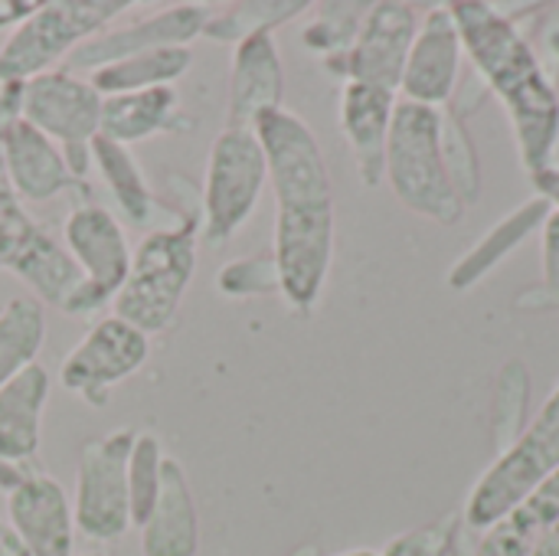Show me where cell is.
Wrapping results in <instances>:
<instances>
[{
  "label": "cell",
  "instance_id": "obj_35",
  "mask_svg": "<svg viewBox=\"0 0 559 556\" xmlns=\"http://www.w3.org/2000/svg\"><path fill=\"white\" fill-rule=\"evenodd\" d=\"M514 308L527 315L559 311V210H554L544 223V279L524 288L514 298Z\"/></svg>",
  "mask_w": 559,
  "mask_h": 556
},
{
  "label": "cell",
  "instance_id": "obj_39",
  "mask_svg": "<svg viewBox=\"0 0 559 556\" xmlns=\"http://www.w3.org/2000/svg\"><path fill=\"white\" fill-rule=\"evenodd\" d=\"M26 475H29L26 469H20V465H10V462H3V459H0V492H3V495H10V492H13V488H16V485H20Z\"/></svg>",
  "mask_w": 559,
  "mask_h": 556
},
{
  "label": "cell",
  "instance_id": "obj_20",
  "mask_svg": "<svg viewBox=\"0 0 559 556\" xmlns=\"http://www.w3.org/2000/svg\"><path fill=\"white\" fill-rule=\"evenodd\" d=\"M141 531L144 556H197L200 551V514L187 482V472L177 459L167 456L160 495Z\"/></svg>",
  "mask_w": 559,
  "mask_h": 556
},
{
  "label": "cell",
  "instance_id": "obj_38",
  "mask_svg": "<svg viewBox=\"0 0 559 556\" xmlns=\"http://www.w3.org/2000/svg\"><path fill=\"white\" fill-rule=\"evenodd\" d=\"M534 187H537V197L550 200V206H554V210H559V161L554 164V170H550L544 180H537Z\"/></svg>",
  "mask_w": 559,
  "mask_h": 556
},
{
  "label": "cell",
  "instance_id": "obj_42",
  "mask_svg": "<svg viewBox=\"0 0 559 556\" xmlns=\"http://www.w3.org/2000/svg\"><path fill=\"white\" fill-rule=\"evenodd\" d=\"M544 43H547V49L554 52V59L559 62V20H550L544 26Z\"/></svg>",
  "mask_w": 559,
  "mask_h": 556
},
{
  "label": "cell",
  "instance_id": "obj_1",
  "mask_svg": "<svg viewBox=\"0 0 559 556\" xmlns=\"http://www.w3.org/2000/svg\"><path fill=\"white\" fill-rule=\"evenodd\" d=\"M275 190L278 295L295 315H311L334 262V187L308 121L285 105L252 125Z\"/></svg>",
  "mask_w": 559,
  "mask_h": 556
},
{
  "label": "cell",
  "instance_id": "obj_41",
  "mask_svg": "<svg viewBox=\"0 0 559 556\" xmlns=\"http://www.w3.org/2000/svg\"><path fill=\"white\" fill-rule=\"evenodd\" d=\"M531 556H559V521L540 537V544L534 547V554Z\"/></svg>",
  "mask_w": 559,
  "mask_h": 556
},
{
  "label": "cell",
  "instance_id": "obj_18",
  "mask_svg": "<svg viewBox=\"0 0 559 556\" xmlns=\"http://www.w3.org/2000/svg\"><path fill=\"white\" fill-rule=\"evenodd\" d=\"M0 161H3L13 193L29 203H46L66 190L85 187L66 167L62 147L26 121H16L0 138Z\"/></svg>",
  "mask_w": 559,
  "mask_h": 556
},
{
  "label": "cell",
  "instance_id": "obj_31",
  "mask_svg": "<svg viewBox=\"0 0 559 556\" xmlns=\"http://www.w3.org/2000/svg\"><path fill=\"white\" fill-rule=\"evenodd\" d=\"M164 442L154 433H138L128 459V498H131V528H141L160 495L164 478Z\"/></svg>",
  "mask_w": 559,
  "mask_h": 556
},
{
  "label": "cell",
  "instance_id": "obj_19",
  "mask_svg": "<svg viewBox=\"0 0 559 556\" xmlns=\"http://www.w3.org/2000/svg\"><path fill=\"white\" fill-rule=\"evenodd\" d=\"M396 92L360 85V82H344L341 92V131L347 138V147L354 154L357 174L367 187H377L383 180V164H386V141H390V125L396 111Z\"/></svg>",
  "mask_w": 559,
  "mask_h": 556
},
{
  "label": "cell",
  "instance_id": "obj_30",
  "mask_svg": "<svg viewBox=\"0 0 559 556\" xmlns=\"http://www.w3.org/2000/svg\"><path fill=\"white\" fill-rule=\"evenodd\" d=\"M531 370L524 360H511L501 367L491 400V436L495 449L504 452L531 423Z\"/></svg>",
  "mask_w": 559,
  "mask_h": 556
},
{
  "label": "cell",
  "instance_id": "obj_15",
  "mask_svg": "<svg viewBox=\"0 0 559 556\" xmlns=\"http://www.w3.org/2000/svg\"><path fill=\"white\" fill-rule=\"evenodd\" d=\"M462 33L455 26V16L449 3L432 7L419 20V33L413 39L400 92L406 102L426 105V108H449L459 88V69H462Z\"/></svg>",
  "mask_w": 559,
  "mask_h": 556
},
{
  "label": "cell",
  "instance_id": "obj_11",
  "mask_svg": "<svg viewBox=\"0 0 559 556\" xmlns=\"http://www.w3.org/2000/svg\"><path fill=\"white\" fill-rule=\"evenodd\" d=\"M147 354L151 338L144 331L115 315H105L59 364V387L98 410L108 403V393L121 380L134 377L144 367Z\"/></svg>",
  "mask_w": 559,
  "mask_h": 556
},
{
  "label": "cell",
  "instance_id": "obj_3",
  "mask_svg": "<svg viewBox=\"0 0 559 556\" xmlns=\"http://www.w3.org/2000/svg\"><path fill=\"white\" fill-rule=\"evenodd\" d=\"M200 220L183 216L174 226L151 229L131 252V269L118 295L111 298V315L134 324L138 331L160 334L174 324L183 295L197 272Z\"/></svg>",
  "mask_w": 559,
  "mask_h": 556
},
{
  "label": "cell",
  "instance_id": "obj_45",
  "mask_svg": "<svg viewBox=\"0 0 559 556\" xmlns=\"http://www.w3.org/2000/svg\"><path fill=\"white\" fill-rule=\"evenodd\" d=\"M79 556H102V554H79Z\"/></svg>",
  "mask_w": 559,
  "mask_h": 556
},
{
  "label": "cell",
  "instance_id": "obj_23",
  "mask_svg": "<svg viewBox=\"0 0 559 556\" xmlns=\"http://www.w3.org/2000/svg\"><path fill=\"white\" fill-rule=\"evenodd\" d=\"M554 213L550 200L544 197H531L524 200L514 213H508L504 220H498L491 226L488 236H481L452 269H449V288L455 292H468L475 288L481 279H488L514 249H521L524 239H531L537 229H544L547 216Z\"/></svg>",
  "mask_w": 559,
  "mask_h": 556
},
{
  "label": "cell",
  "instance_id": "obj_44",
  "mask_svg": "<svg viewBox=\"0 0 559 556\" xmlns=\"http://www.w3.org/2000/svg\"><path fill=\"white\" fill-rule=\"evenodd\" d=\"M337 556H380L377 551H344V554Z\"/></svg>",
  "mask_w": 559,
  "mask_h": 556
},
{
  "label": "cell",
  "instance_id": "obj_17",
  "mask_svg": "<svg viewBox=\"0 0 559 556\" xmlns=\"http://www.w3.org/2000/svg\"><path fill=\"white\" fill-rule=\"evenodd\" d=\"M285 69L272 33H255L242 39L233 52L229 95H226V128H252L265 111L282 108Z\"/></svg>",
  "mask_w": 559,
  "mask_h": 556
},
{
  "label": "cell",
  "instance_id": "obj_34",
  "mask_svg": "<svg viewBox=\"0 0 559 556\" xmlns=\"http://www.w3.org/2000/svg\"><path fill=\"white\" fill-rule=\"evenodd\" d=\"M462 531H465L462 511H449L439 521H429L423 528H413V531L393 537L380 556H452L459 547Z\"/></svg>",
  "mask_w": 559,
  "mask_h": 556
},
{
  "label": "cell",
  "instance_id": "obj_32",
  "mask_svg": "<svg viewBox=\"0 0 559 556\" xmlns=\"http://www.w3.org/2000/svg\"><path fill=\"white\" fill-rule=\"evenodd\" d=\"M439 115H442V157H445L449 177L462 203L472 206L481 197V161H478L475 141L452 108H439Z\"/></svg>",
  "mask_w": 559,
  "mask_h": 556
},
{
  "label": "cell",
  "instance_id": "obj_9",
  "mask_svg": "<svg viewBox=\"0 0 559 556\" xmlns=\"http://www.w3.org/2000/svg\"><path fill=\"white\" fill-rule=\"evenodd\" d=\"M134 429H115L88 439L75 469V531L98 544H115L131 531L128 498V459L134 449Z\"/></svg>",
  "mask_w": 559,
  "mask_h": 556
},
{
  "label": "cell",
  "instance_id": "obj_33",
  "mask_svg": "<svg viewBox=\"0 0 559 556\" xmlns=\"http://www.w3.org/2000/svg\"><path fill=\"white\" fill-rule=\"evenodd\" d=\"M216 288L226 298H262L278 292V265L272 252H255L233 259L219 269Z\"/></svg>",
  "mask_w": 559,
  "mask_h": 556
},
{
  "label": "cell",
  "instance_id": "obj_37",
  "mask_svg": "<svg viewBox=\"0 0 559 556\" xmlns=\"http://www.w3.org/2000/svg\"><path fill=\"white\" fill-rule=\"evenodd\" d=\"M36 3H23V0H0V29L3 26H16L23 16H29Z\"/></svg>",
  "mask_w": 559,
  "mask_h": 556
},
{
  "label": "cell",
  "instance_id": "obj_43",
  "mask_svg": "<svg viewBox=\"0 0 559 556\" xmlns=\"http://www.w3.org/2000/svg\"><path fill=\"white\" fill-rule=\"evenodd\" d=\"M288 556H318V547H311V544H305V547H298V551H292Z\"/></svg>",
  "mask_w": 559,
  "mask_h": 556
},
{
  "label": "cell",
  "instance_id": "obj_28",
  "mask_svg": "<svg viewBox=\"0 0 559 556\" xmlns=\"http://www.w3.org/2000/svg\"><path fill=\"white\" fill-rule=\"evenodd\" d=\"M46 341V311L36 298H10L0 308V387L36 360Z\"/></svg>",
  "mask_w": 559,
  "mask_h": 556
},
{
  "label": "cell",
  "instance_id": "obj_36",
  "mask_svg": "<svg viewBox=\"0 0 559 556\" xmlns=\"http://www.w3.org/2000/svg\"><path fill=\"white\" fill-rule=\"evenodd\" d=\"M23 121V82H3L0 85V138Z\"/></svg>",
  "mask_w": 559,
  "mask_h": 556
},
{
  "label": "cell",
  "instance_id": "obj_8",
  "mask_svg": "<svg viewBox=\"0 0 559 556\" xmlns=\"http://www.w3.org/2000/svg\"><path fill=\"white\" fill-rule=\"evenodd\" d=\"M0 265L26 282L39 305L66 308L75 288L82 285V272L66 252V246L39 226L23 210V200L13 193L3 161H0Z\"/></svg>",
  "mask_w": 559,
  "mask_h": 556
},
{
  "label": "cell",
  "instance_id": "obj_25",
  "mask_svg": "<svg viewBox=\"0 0 559 556\" xmlns=\"http://www.w3.org/2000/svg\"><path fill=\"white\" fill-rule=\"evenodd\" d=\"M559 521V472L481 534L475 556H531Z\"/></svg>",
  "mask_w": 559,
  "mask_h": 556
},
{
  "label": "cell",
  "instance_id": "obj_21",
  "mask_svg": "<svg viewBox=\"0 0 559 556\" xmlns=\"http://www.w3.org/2000/svg\"><path fill=\"white\" fill-rule=\"evenodd\" d=\"M49 400V374L39 360L16 370L0 387V459L10 465L33 462L43 436V410Z\"/></svg>",
  "mask_w": 559,
  "mask_h": 556
},
{
  "label": "cell",
  "instance_id": "obj_22",
  "mask_svg": "<svg viewBox=\"0 0 559 556\" xmlns=\"http://www.w3.org/2000/svg\"><path fill=\"white\" fill-rule=\"evenodd\" d=\"M193 118L183 115L180 95L174 88H147L128 95H108L102 102V128L98 134L115 144H138L154 134H177L190 131Z\"/></svg>",
  "mask_w": 559,
  "mask_h": 556
},
{
  "label": "cell",
  "instance_id": "obj_5",
  "mask_svg": "<svg viewBox=\"0 0 559 556\" xmlns=\"http://www.w3.org/2000/svg\"><path fill=\"white\" fill-rule=\"evenodd\" d=\"M559 472V383L547 403L540 406L537 419L511 442L498 459L485 469L475 482L462 518L468 531H488L504 514H511L524 498H531L550 475Z\"/></svg>",
  "mask_w": 559,
  "mask_h": 556
},
{
  "label": "cell",
  "instance_id": "obj_6",
  "mask_svg": "<svg viewBox=\"0 0 559 556\" xmlns=\"http://www.w3.org/2000/svg\"><path fill=\"white\" fill-rule=\"evenodd\" d=\"M128 0H49L36 3L0 46V85L29 82L56 62L69 59L75 46L108 29L111 20L128 13Z\"/></svg>",
  "mask_w": 559,
  "mask_h": 556
},
{
  "label": "cell",
  "instance_id": "obj_4",
  "mask_svg": "<svg viewBox=\"0 0 559 556\" xmlns=\"http://www.w3.org/2000/svg\"><path fill=\"white\" fill-rule=\"evenodd\" d=\"M383 177L406 210L439 226H455L465 216V203L442 157L439 108H426L406 98L396 102Z\"/></svg>",
  "mask_w": 559,
  "mask_h": 556
},
{
  "label": "cell",
  "instance_id": "obj_13",
  "mask_svg": "<svg viewBox=\"0 0 559 556\" xmlns=\"http://www.w3.org/2000/svg\"><path fill=\"white\" fill-rule=\"evenodd\" d=\"M102 95L88 79L56 66L23 82V121L59 147L92 144L102 128Z\"/></svg>",
  "mask_w": 559,
  "mask_h": 556
},
{
  "label": "cell",
  "instance_id": "obj_40",
  "mask_svg": "<svg viewBox=\"0 0 559 556\" xmlns=\"http://www.w3.org/2000/svg\"><path fill=\"white\" fill-rule=\"evenodd\" d=\"M0 556H26L20 537L13 534V528L7 521H0Z\"/></svg>",
  "mask_w": 559,
  "mask_h": 556
},
{
  "label": "cell",
  "instance_id": "obj_16",
  "mask_svg": "<svg viewBox=\"0 0 559 556\" xmlns=\"http://www.w3.org/2000/svg\"><path fill=\"white\" fill-rule=\"evenodd\" d=\"M7 524L26 556H75V514L66 488L39 472H29L7 495Z\"/></svg>",
  "mask_w": 559,
  "mask_h": 556
},
{
  "label": "cell",
  "instance_id": "obj_24",
  "mask_svg": "<svg viewBox=\"0 0 559 556\" xmlns=\"http://www.w3.org/2000/svg\"><path fill=\"white\" fill-rule=\"evenodd\" d=\"M92 167L102 174L105 190L115 200V210L124 223L144 226V229H160V216L167 213V206H160V200L154 197L131 147L115 144L98 134L92 141Z\"/></svg>",
  "mask_w": 559,
  "mask_h": 556
},
{
  "label": "cell",
  "instance_id": "obj_14",
  "mask_svg": "<svg viewBox=\"0 0 559 556\" xmlns=\"http://www.w3.org/2000/svg\"><path fill=\"white\" fill-rule=\"evenodd\" d=\"M210 7L206 3H170L160 7L141 20L121 23V26H108L102 33H95L92 39H85L82 46L72 49V56L66 59V69H102L108 62H118L124 56L134 52H147V49H164V46H190L197 36H203Z\"/></svg>",
  "mask_w": 559,
  "mask_h": 556
},
{
  "label": "cell",
  "instance_id": "obj_7",
  "mask_svg": "<svg viewBox=\"0 0 559 556\" xmlns=\"http://www.w3.org/2000/svg\"><path fill=\"white\" fill-rule=\"evenodd\" d=\"M269 187L265 151L252 128H223L206 157L203 233L210 242L233 239L255 213Z\"/></svg>",
  "mask_w": 559,
  "mask_h": 556
},
{
  "label": "cell",
  "instance_id": "obj_29",
  "mask_svg": "<svg viewBox=\"0 0 559 556\" xmlns=\"http://www.w3.org/2000/svg\"><path fill=\"white\" fill-rule=\"evenodd\" d=\"M370 3L360 0H328V3H314L311 7V20L301 26V43L305 49L318 52L321 59H334L344 56L367 16Z\"/></svg>",
  "mask_w": 559,
  "mask_h": 556
},
{
  "label": "cell",
  "instance_id": "obj_10",
  "mask_svg": "<svg viewBox=\"0 0 559 556\" xmlns=\"http://www.w3.org/2000/svg\"><path fill=\"white\" fill-rule=\"evenodd\" d=\"M62 246L82 272V285L62 308L72 318L98 315L124 285L131 269V246L121 220L102 203H79L62 226Z\"/></svg>",
  "mask_w": 559,
  "mask_h": 556
},
{
  "label": "cell",
  "instance_id": "obj_12",
  "mask_svg": "<svg viewBox=\"0 0 559 556\" xmlns=\"http://www.w3.org/2000/svg\"><path fill=\"white\" fill-rule=\"evenodd\" d=\"M419 20L423 16L413 3H403V0L370 3L354 46L344 56L324 59V69L331 75H341L344 82L400 92L403 69H406L413 39L419 33Z\"/></svg>",
  "mask_w": 559,
  "mask_h": 556
},
{
  "label": "cell",
  "instance_id": "obj_26",
  "mask_svg": "<svg viewBox=\"0 0 559 556\" xmlns=\"http://www.w3.org/2000/svg\"><path fill=\"white\" fill-rule=\"evenodd\" d=\"M193 66L190 46H164L124 56L118 62H108L92 72V88L108 95H128V92H147V88H174L177 79H183Z\"/></svg>",
  "mask_w": 559,
  "mask_h": 556
},
{
  "label": "cell",
  "instance_id": "obj_27",
  "mask_svg": "<svg viewBox=\"0 0 559 556\" xmlns=\"http://www.w3.org/2000/svg\"><path fill=\"white\" fill-rule=\"evenodd\" d=\"M308 10H311L308 0H236L226 3L223 10H210L203 36H210L213 43L239 46L255 33H275L278 26L292 23Z\"/></svg>",
  "mask_w": 559,
  "mask_h": 556
},
{
  "label": "cell",
  "instance_id": "obj_2",
  "mask_svg": "<svg viewBox=\"0 0 559 556\" xmlns=\"http://www.w3.org/2000/svg\"><path fill=\"white\" fill-rule=\"evenodd\" d=\"M449 10L478 79L511 115L521 164L531 184L544 180L557 164L559 92L537 49L518 23L504 20L485 0H459L449 3Z\"/></svg>",
  "mask_w": 559,
  "mask_h": 556
}]
</instances>
